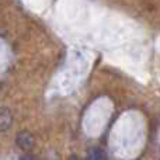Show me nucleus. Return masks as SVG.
I'll return each instance as SVG.
<instances>
[{
    "mask_svg": "<svg viewBox=\"0 0 160 160\" xmlns=\"http://www.w3.org/2000/svg\"><path fill=\"white\" fill-rule=\"evenodd\" d=\"M87 160H107V155L100 146H91L87 150Z\"/></svg>",
    "mask_w": 160,
    "mask_h": 160,
    "instance_id": "3",
    "label": "nucleus"
},
{
    "mask_svg": "<svg viewBox=\"0 0 160 160\" xmlns=\"http://www.w3.org/2000/svg\"><path fill=\"white\" fill-rule=\"evenodd\" d=\"M20 160H35V159H34V158H31V156L24 155V156H21V158H20Z\"/></svg>",
    "mask_w": 160,
    "mask_h": 160,
    "instance_id": "4",
    "label": "nucleus"
},
{
    "mask_svg": "<svg viewBox=\"0 0 160 160\" xmlns=\"http://www.w3.org/2000/svg\"><path fill=\"white\" fill-rule=\"evenodd\" d=\"M70 160H78V158H76V156H75V155H73V156H72V158H70Z\"/></svg>",
    "mask_w": 160,
    "mask_h": 160,
    "instance_id": "5",
    "label": "nucleus"
},
{
    "mask_svg": "<svg viewBox=\"0 0 160 160\" xmlns=\"http://www.w3.org/2000/svg\"><path fill=\"white\" fill-rule=\"evenodd\" d=\"M13 122V115L7 107H0V131L6 132Z\"/></svg>",
    "mask_w": 160,
    "mask_h": 160,
    "instance_id": "2",
    "label": "nucleus"
},
{
    "mask_svg": "<svg viewBox=\"0 0 160 160\" xmlns=\"http://www.w3.org/2000/svg\"><path fill=\"white\" fill-rule=\"evenodd\" d=\"M16 143L18 145V148L21 150L30 152V150L34 148L35 141H34V136L31 135L28 131H21V132H18L16 136Z\"/></svg>",
    "mask_w": 160,
    "mask_h": 160,
    "instance_id": "1",
    "label": "nucleus"
}]
</instances>
